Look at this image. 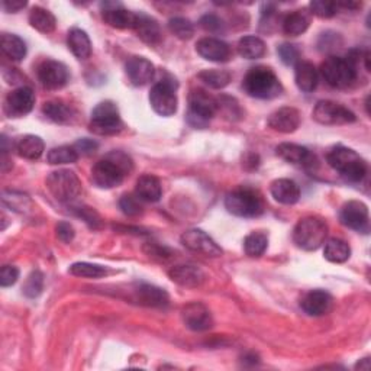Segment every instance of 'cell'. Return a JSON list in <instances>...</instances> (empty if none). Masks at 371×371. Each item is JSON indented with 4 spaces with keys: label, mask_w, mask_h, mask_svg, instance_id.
Wrapping results in <instances>:
<instances>
[{
    "label": "cell",
    "mask_w": 371,
    "mask_h": 371,
    "mask_svg": "<svg viewBox=\"0 0 371 371\" xmlns=\"http://www.w3.org/2000/svg\"><path fill=\"white\" fill-rule=\"evenodd\" d=\"M19 278V270L15 266H3L0 270V286L2 287H10L18 282Z\"/></svg>",
    "instance_id": "50"
},
{
    "label": "cell",
    "mask_w": 371,
    "mask_h": 371,
    "mask_svg": "<svg viewBox=\"0 0 371 371\" xmlns=\"http://www.w3.org/2000/svg\"><path fill=\"white\" fill-rule=\"evenodd\" d=\"M125 71L129 82L134 86H145L154 79L156 67H154L150 60L135 55L127 61Z\"/></svg>",
    "instance_id": "21"
},
{
    "label": "cell",
    "mask_w": 371,
    "mask_h": 371,
    "mask_svg": "<svg viewBox=\"0 0 371 371\" xmlns=\"http://www.w3.org/2000/svg\"><path fill=\"white\" fill-rule=\"evenodd\" d=\"M135 193L139 199L145 200V202H159L163 194L161 183L157 177H154L151 174H144L136 181Z\"/></svg>",
    "instance_id": "27"
},
{
    "label": "cell",
    "mask_w": 371,
    "mask_h": 371,
    "mask_svg": "<svg viewBox=\"0 0 371 371\" xmlns=\"http://www.w3.org/2000/svg\"><path fill=\"white\" fill-rule=\"evenodd\" d=\"M144 251L152 257V258H168L170 255H172V253L168 251V248H165V246H160L157 244H147L144 246Z\"/></svg>",
    "instance_id": "53"
},
{
    "label": "cell",
    "mask_w": 371,
    "mask_h": 371,
    "mask_svg": "<svg viewBox=\"0 0 371 371\" xmlns=\"http://www.w3.org/2000/svg\"><path fill=\"white\" fill-rule=\"evenodd\" d=\"M25 6H26V2H22V0H6V2L2 3V8L8 13H17L21 9H24Z\"/></svg>",
    "instance_id": "54"
},
{
    "label": "cell",
    "mask_w": 371,
    "mask_h": 371,
    "mask_svg": "<svg viewBox=\"0 0 371 371\" xmlns=\"http://www.w3.org/2000/svg\"><path fill=\"white\" fill-rule=\"evenodd\" d=\"M300 122H302V115L296 107L286 106L273 112L267 123L273 131L282 132V134H291L300 127Z\"/></svg>",
    "instance_id": "17"
},
{
    "label": "cell",
    "mask_w": 371,
    "mask_h": 371,
    "mask_svg": "<svg viewBox=\"0 0 371 371\" xmlns=\"http://www.w3.org/2000/svg\"><path fill=\"white\" fill-rule=\"evenodd\" d=\"M170 278L174 283L183 287L189 289H196L200 287L205 282V273L196 266H174L172 270L168 271Z\"/></svg>",
    "instance_id": "23"
},
{
    "label": "cell",
    "mask_w": 371,
    "mask_h": 371,
    "mask_svg": "<svg viewBox=\"0 0 371 371\" xmlns=\"http://www.w3.org/2000/svg\"><path fill=\"white\" fill-rule=\"evenodd\" d=\"M225 208L239 218H257L264 212V202L258 192L250 188H238L228 193Z\"/></svg>",
    "instance_id": "5"
},
{
    "label": "cell",
    "mask_w": 371,
    "mask_h": 371,
    "mask_svg": "<svg viewBox=\"0 0 371 371\" xmlns=\"http://www.w3.org/2000/svg\"><path fill=\"white\" fill-rule=\"evenodd\" d=\"M46 189L61 203H71L82 193V181L70 170H57L46 177Z\"/></svg>",
    "instance_id": "7"
},
{
    "label": "cell",
    "mask_w": 371,
    "mask_h": 371,
    "mask_svg": "<svg viewBox=\"0 0 371 371\" xmlns=\"http://www.w3.org/2000/svg\"><path fill=\"white\" fill-rule=\"evenodd\" d=\"M42 112L45 114L46 118L51 119L55 123H61V125L71 123L73 119L75 118V111L69 103L63 100H50L44 103Z\"/></svg>",
    "instance_id": "28"
},
{
    "label": "cell",
    "mask_w": 371,
    "mask_h": 371,
    "mask_svg": "<svg viewBox=\"0 0 371 371\" xmlns=\"http://www.w3.org/2000/svg\"><path fill=\"white\" fill-rule=\"evenodd\" d=\"M216 114H218V100L205 90H192L188 112V122L192 127L206 128Z\"/></svg>",
    "instance_id": "8"
},
{
    "label": "cell",
    "mask_w": 371,
    "mask_h": 371,
    "mask_svg": "<svg viewBox=\"0 0 371 371\" xmlns=\"http://www.w3.org/2000/svg\"><path fill=\"white\" fill-rule=\"evenodd\" d=\"M277 54L280 57L282 63L286 66H296L299 63V50L293 44H282L277 48Z\"/></svg>",
    "instance_id": "47"
},
{
    "label": "cell",
    "mask_w": 371,
    "mask_h": 371,
    "mask_svg": "<svg viewBox=\"0 0 371 371\" xmlns=\"http://www.w3.org/2000/svg\"><path fill=\"white\" fill-rule=\"evenodd\" d=\"M328 164L345 180L359 183L367 174V163L360 154L347 147H336L328 154Z\"/></svg>",
    "instance_id": "3"
},
{
    "label": "cell",
    "mask_w": 371,
    "mask_h": 371,
    "mask_svg": "<svg viewBox=\"0 0 371 371\" xmlns=\"http://www.w3.org/2000/svg\"><path fill=\"white\" fill-rule=\"evenodd\" d=\"M50 164L53 165H63V164H73L79 160V152L75 151L74 147H57L50 150L48 156H46Z\"/></svg>",
    "instance_id": "40"
},
{
    "label": "cell",
    "mask_w": 371,
    "mask_h": 371,
    "mask_svg": "<svg viewBox=\"0 0 371 371\" xmlns=\"http://www.w3.org/2000/svg\"><path fill=\"white\" fill-rule=\"evenodd\" d=\"M44 289V274L39 270H35L28 275L24 283V295L29 299H37Z\"/></svg>",
    "instance_id": "41"
},
{
    "label": "cell",
    "mask_w": 371,
    "mask_h": 371,
    "mask_svg": "<svg viewBox=\"0 0 371 371\" xmlns=\"http://www.w3.org/2000/svg\"><path fill=\"white\" fill-rule=\"evenodd\" d=\"M277 156L282 160L291 163V164H306L309 160L312 159L311 152L306 147L291 144V143H283L275 148Z\"/></svg>",
    "instance_id": "31"
},
{
    "label": "cell",
    "mask_w": 371,
    "mask_h": 371,
    "mask_svg": "<svg viewBox=\"0 0 371 371\" xmlns=\"http://www.w3.org/2000/svg\"><path fill=\"white\" fill-rule=\"evenodd\" d=\"M176 82L161 80L152 86L150 91V103L152 109L161 116H172L177 112V95Z\"/></svg>",
    "instance_id": "10"
},
{
    "label": "cell",
    "mask_w": 371,
    "mask_h": 371,
    "mask_svg": "<svg viewBox=\"0 0 371 371\" xmlns=\"http://www.w3.org/2000/svg\"><path fill=\"white\" fill-rule=\"evenodd\" d=\"M38 80L46 90L63 89L69 82V70L60 61L46 60L38 67Z\"/></svg>",
    "instance_id": "15"
},
{
    "label": "cell",
    "mask_w": 371,
    "mask_h": 371,
    "mask_svg": "<svg viewBox=\"0 0 371 371\" xmlns=\"http://www.w3.org/2000/svg\"><path fill=\"white\" fill-rule=\"evenodd\" d=\"M355 368H360V370H368L370 368V360L368 359H364L363 363H359L357 365H355Z\"/></svg>",
    "instance_id": "55"
},
{
    "label": "cell",
    "mask_w": 371,
    "mask_h": 371,
    "mask_svg": "<svg viewBox=\"0 0 371 371\" xmlns=\"http://www.w3.org/2000/svg\"><path fill=\"white\" fill-rule=\"evenodd\" d=\"M300 306L307 315L323 316L331 312V309L334 306V299L328 291L316 289L306 293L300 302Z\"/></svg>",
    "instance_id": "19"
},
{
    "label": "cell",
    "mask_w": 371,
    "mask_h": 371,
    "mask_svg": "<svg viewBox=\"0 0 371 371\" xmlns=\"http://www.w3.org/2000/svg\"><path fill=\"white\" fill-rule=\"evenodd\" d=\"M274 200L282 205H295L300 199V188L296 181L290 179H277L270 188Z\"/></svg>",
    "instance_id": "24"
},
{
    "label": "cell",
    "mask_w": 371,
    "mask_h": 371,
    "mask_svg": "<svg viewBox=\"0 0 371 371\" xmlns=\"http://www.w3.org/2000/svg\"><path fill=\"white\" fill-rule=\"evenodd\" d=\"M168 29L172 30L179 39L188 41L194 35V26L193 24L186 18H173L168 21Z\"/></svg>",
    "instance_id": "42"
},
{
    "label": "cell",
    "mask_w": 371,
    "mask_h": 371,
    "mask_svg": "<svg viewBox=\"0 0 371 371\" xmlns=\"http://www.w3.org/2000/svg\"><path fill=\"white\" fill-rule=\"evenodd\" d=\"M181 318L186 327L194 332L208 331L213 325V319L209 309L199 302L189 303L181 311Z\"/></svg>",
    "instance_id": "16"
},
{
    "label": "cell",
    "mask_w": 371,
    "mask_h": 371,
    "mask_svg": "<svg viewBox=\"0 0 371 371\" xmlns=\"http://www.w3.org/2000/svg\"><path fill=\"white\" fill-rule=\"evenodd\" d=\"M73 213L75 216H79V218H82L90 228L93 229H99L102 226V219L98 212L93 210L91 208H87V206H73Z\"/></svg>",
    "instance_id": "45"
},
{
    "label": "cell",
    "mask_w": 371,
    "mask_h": 371,
    "mask_svg": "<svg viewBox=\"0 0 371 371\" xmlns=\"http://www.w3.org/2000/svg\"><path fill=\"white\" fill-rule=\"evenodd\" d=\"M312 116L320 125H348L357 119L348 107L332 100L318 102Z\"/></svg>",
    "instance_id": "11"
},
{
    "label": "cell",
    "mask_w": 371,
    "mask_h": 371,
    "mask_svg": "<svg viewBox=\"0 0 371 371\" xmlns=\"http://www.w3.org/2000/svg\"><path fill=\"white\" fill-rule=\"evenodd\" d=\"M135 300L148 307H165L170 302L167 291L152 284H136L134 289Z\"/></svg>",
    "instance_id": "22"
},
{
    "label": "cell",
    "mask_w": 371,
    "mask_h": 371,
    "mask_svg": "<svg viewBox=\"0 0 371 371\" xmlns=\"http://www.w3.org/2000/svg\"><path fill=\"white\" fill-rule=\"evenodd\" d=\"M138 196H132V194H125L122 196L119 200V208L120 210L125 213L127 216H138L143 213V205L139 202Z\"/></svg>",
    "instance_id": "46"
},
{
    "label": "cell",
    "mask_w": 371,
    "mask_h": 371,
    "mask_svg": "<svg viewBox=\"0 0 371 371\" xmlns=\"http://www.w3.org/2000/svg\"><path fill=\"white\" fill-rule=\"evenodd\" d=\"M295 80L302 91L311 93L318 86V70L309 61H299L295 70Z\"/></svg>",
    "instance_id": "29"
},
{
    "label": "cell",
    "mask_w": 371,
    "mask_h": 371,
    "mask_svg": "<svg viewBox=\"0 0 371 371\" xmlns=\"http://www.w3.org/2000/svg\"><path fill=\"white\" fill-rule=\"evenodd\" d=\"M320 74L331 87L347 89L354 84L359 77V69L348 58L331 55L323 61Z\"/></svg>",
    "instance_id": "6"
},
{
    "label": "cell",
    "mask_w": 371,
    "mask_h": 371,
    "mask_svg": "<svg viewBox=\"0 0 371 371\" xmlns=\"http://www.w3.org/2000/svg\"><path fill=\"white\" fill-rule=\"evenodd\" d=\"M103 21L116 29H134L136 25V19L138 15L123 9L120 5L118 3H103Z\"/></svg>",
    "instance_id": "20"
},
{
    "label": "cell",
    "mask_w": 371,
    "mask_h": 371,
    "mask_svg": "<svg viewBox=\"0 0 371 371\" xmlns=\"http://www.w3.org/2000/svg\"><path fill=\"white\" fill-rule=\"evenodd\" d=\"M197 54L212 63H226L230 58V46L218 38H202L196 44Z\"/></svg>",
    "instance_id": "18"
},
{
    "label": "cell",
    "mask_w": 371,
    "mask_h": 371,
    "mask_svg": "<svg viewBox=\"0 0 371 371\" xmlns=\"http://www.w3.org/2000/svg\"><path fill=\"white\" fill-rule=\"evenodd\" d=\"M269 246V237L264 232H253L244 239L245 254L253 258H258L266 253Z\"/></svg>",
    "instance_id": "37"
},
{
    "label": "cell",
    "mask_w": 371,
    "mask_h": 371,
    "mask_svg": "<svg viewBox=\"0 0 371 371\" xmlns=\"http://www.w3.org/2000/svg\"><path fill=\"white\" fill-rule=\"evenodd\" d=\"M246 95L255 99H274L282 95L283 86L273 70L267 67H254L246 73L244 83Z\"/></svg>",
    "instance_id": "2"
},
{
    "label": "cell",
    "mask_w": 371,
    "mask_h": 371,
    "mask_svg": "<svg viewBox=\"0 0 371 371\" xmlns=\"http://www.w3.org/2000/svg\"><path fill=\"white\" fill-rule=\"evenodd\" d=\"M200 26L210 34H219L224 33L225 29V24L219 17H216V15H205V17L200 19Z\"/></svg>",
    "instance_id": "49"
},
{
    "label": "cell",
    "mask_w": 371,
    "mask_h": 371,
    "mask_svg": "<svg viewBox=\"0 0 371 371\" xmlns=\"http://www.w3.org/2000/svg\"><path fill=\"white\" fill-rule=\"evenodd\" d=\"M328 225L316 216H307L298 222L293 230V242L303 251H316L325 244Z\"/></svg>",
    "instance_id": "4"
},
{
    "label": "cell",
    "mask_w": 371,
    "mask_h": 371,
    "mask_svg": "<svg viewBox=\"0 0 371 371\" xmlns=\"http://www.w3.org/2000/svg\"><path fill=\"white\" fill-rule=\"evenodd\" d=\"M199 79L210 89H224L230 83L232 74L228 70H203L199 73Z\"/></svg>",
    "instance_id": "38"
},
{
    "label": "cell",
    "mask_w": 371,
    "mask_h": 371,
    "mask_svg": "<svg viewBox=\"0 0 371 371\" xmlns=\"http://www.w3.org/2000/svg\"><path fill=\"white\" fill-rule=\"evenodd\" d=\"M123 129V123L114 102H102L91 112L90 131L96 135H116Z\"/></svg>",
    "instance_id": "9"
},
{
    "label": "cell",
    "mask_w": 371,
    "mask_h": 371,
    "mask_svg": "<svg viewBox=\"0 0 371 371\" xmlns=\"http://www.w3.org/2000/svg\"><path fill=\"white\" fill-rule=\"evenodd\" d=\"M74 148L77 152H79V156L80 154L82 156H91V154H95L98 151L99 144L96 141H93V139L83 138L74 144Z\"/></svg>",
    "instance_id": "51"
},
{
    "label": "cell",
    "mask_w": 371,
    "mask_h": 371,
    "mask_svg": "<svg viewBox=\"0 0 371 371\" xmlns=\"http://www.w3.org/2000/svg\"><path fill=\"white\" fill-rule=\"evenodd\" d=\"M266 51L267 46L264 41L254 35L244 37L238 42V53L245 60H258L261 57H264Z\"/></svg>",
    "instance_id": "34"
},
{
    "label": "cell",
    "mask_w": 371,
    "mask_h": 371,
    "mask_svg": "<svg viewBox=\"0 0 371 371\" xmlns=\"http://www.w3.org/2000/svg\"><path fill=\"white\" fill-rule=\"evenodd\" d=\"M323 255L328 261L335 262V264H341V262H345L350 258L351 248L345 241L339 238H331L325 242Z\"/></svg>",
    "instance_id": "35"
},
{
    "label": "cell",
    "mask_w": 371,
    "mask_h": 371,
    "mask_svg": "<svg viewBox=\"0 0 371 371\" xmlns=\"http://www.w3.org/2000/svg\"><path fill=\"white\" fill-rule=\"evenodd\" d=\"M29 24L35 28L38 33L42 34H51L57 26V19L54 15L41 6H35L29 13Z\"/></svg>",
    "instance_id": "33"
},
{
    "label": "cell",
    "mask_w": 371,
    "mask_h": 371,
    "mask_svg": "<svg viewBox=\"0 0 371 371\" xmlns=\"http://www.w3.org/2000/svg\"><path fill=\"white\" fill-rule=\"evenodd\" d=\"M339 219L347 228L361 232V234H368L370 232L368 208L360 200H350V202H347L343 206L341 212H339Z\"/></svg>",
    "instance_id": "14"
},
{
    "label": "cell",
    "mask_w": 371,
    "mask_h": 371,
    "mask_svg": "<svg viewBox=\"0 0 371 371\" xmlns=\"http://www.w3.org/2000/svg\"><path fill=\"white\" fill-rule=\"evenodd\" d=\"M67 44L70 46L71 53L79 58V60H86L91 55V42L87 35L86 30L80 28H73L69 37H67Z\"/></svg>",
    "instance_id": "30"
},
{
    "label": "cell",
    "mask_w": 371,
    "mask_h": 371,
    "mask_svg": "<svg viewBox=\"0 0 371 371\" xmlns=\"http://www.w3.org/2000/svg\"><path fill=\"white\" fill-rule=\"evenodd\" d=\"M3 203L17 212H25L28 208H30L29 197L26 194L17 193V192H5Z\"/></svg>",
    "instance_id": "44"
},
{
    "label": "cell",
    "mask_w": 371,
    "mask_h": 371,
    "mask_svg": "<svg viewBox=\"0 0 371 371\" xmlns=\"http://www.w3.org/2000/svg\"><path fill=\"white\" fill-rule=\"evenodd\" d=\"M309 8H311V12L314 15H316V17L323 18V19L335 17V15L338 13V9H339L336 2H327V0H314Z\"/></svg>",
    "instance_id": "43"
},
{
    "label": "cell",
    "mask_w": 371,
    "mask_h": 371,
    "mask_svg": "<svg viewBox=\"0 0 371 371\" xmlns=\"http://www.w3.org/2000/svg\"><path fill=\"white\" fill-rule=\"evenodd\" d=\"M180 239L188 250L206 257H221L224 253L221 246L215 242V239L202 229L194 228L186 230Z\"/></svg>",
    "instance_id": "12"
},
{
    "label": "cell",
    "mask_w": 371,
    "mask_h": 371,
    "mask_svg": "<svg viewBox=\"0 0 371 371\" xmlns=\"http://www.w3.org/2000/svg\"><path fill=\"white\" fill-rule=\"evenodd\" d=\"M134 168L132 160L122 151H112L91 168V180L99 189H114L122 184Z\"/></svg>",
    "instance_id": "1"
},
{
    "label": "cell",
    "mask_w": 371,
    "mask_h": 371,
    "mask_svg": "<svg viewBox=\"0 0 371 371\" xmlns=\"http://www.w3.org/2000/svg\"><path fill=\"white\" fill-rule=\"evenodd\" d=\"M0 45H2V51L13 61H22L26 55V45L18 35L2 34Z\"/></svg>",
    "instance_id": "36"
},
{
    "label": "cell",
    "mask_w": 371,
    "mask_h": 371,
    "mask_svg": "<svg viewBox=\"0 0 371 371\" xmlns=\"http://www.w3.org/2000/svg\"><path fill=\"white\" fill-rule=\"evenodd\" d=\"M45 144L37 135H24L15 141V151L26 160H38L44 154Z\"/></svg>",
    "instance_id": "26"
},
{
    "label": "cell",
    "mask_w": 371,
    "mask_h": 371,
    "mask_svg": "<svg viewBox=\"0 0 371 371\" xmlns=\"http://www.w3.org/2000/svg\"><path fill=\"white\" fill-rule=\"evenodd\" d=\"M309 25H311V18H309L307 10H295L284 18L283 30L286 35L298 37L306 33Z\"/></svg>",
    "instance_id": "32"
},
{
    "label": "cell",
    "mask_w": 371,
    "mask_h": 371,
    "mask_svg": "<svg viewBox=\"0 0 371 371\" xmlns=\"http://www.w3.org/2000/svg\"><path fill=\"white\" fill-rule=\"evenodd\" d=\"M218 100V112L224 111L225 112V116L229 118V119H239L241 118V109L238 106V102L235 99L232 98H228V96H222L221 99H216Z\"/></svg>",
    "instance_id": "48"
},
{
    "label": "cell",
    "mask_w": 371,
    "mask_h": 371,
    "mask_svg": "<svg viewBox=\"0 0 371 371\" xmlns=\"http://www.w3.org/2000/svg\"><path fill=\"white\" fill-rule=\"evenodd\" d=\"M70 274L82 278H100L109 274V270L99 264H91V262H74L70 267Z\"/></svg>",
    "instance_id": "39"
},
{
    "label": "cell",
    "mask_w": 371,
    "mask_h": 371,
    "mask_svg": "<svg viewBox=\"0 0 371 371\" xmlns=\"http://www.w3.org/2000/svg\"><path fill=\"white\" fill-rule=\"evenodd\" d=\"M35 93L28 86L12 90L5 99V114L9 118H22L34 109Z\"/></svg>",
    "instance_id": "13"
},
{
    "label": "cell",
    "mask_w": 371,
    "mask_h": 371,
    "mask_svg": "<svg viewBox=\"0 0 371 371\" xmlns=\"http://www.w3.org/2000/svg\"><path fill=\"white\" fill-rule=\"evenodd\" d=\"M134 30L139 38L150 45H157L163 39V33H161V28H160L159 22L154 18L147 17V15H143V13L138 15L136 25H135Z\"/></svg>",
    "instance_id": "25"
},
{
    "label": "cell",
    "mask_w": 371,
    "mask_h": 371,
    "mask_svg": "<svg viewBox=\"0 0 371 371\" xmlns=\"http://www.w3.org/2000/svg\"><path fill=\"white\" fill-rule=\"evenodd\" d=\"M74 235H75V232H74V228H73L71 224L60 222L57 225V237H58L60 241L69 244V242H71L74 239Z\"/></svg>",
    "instance_id": "52"
}]
</instances>
